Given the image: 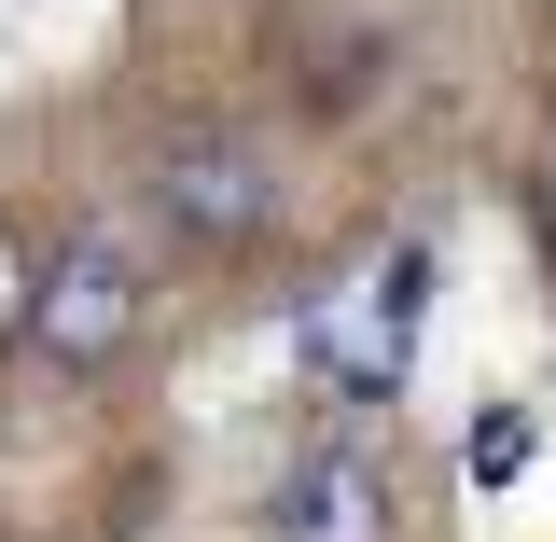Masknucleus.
Returning a JSON list of instances; mask_svg holds the SVG:
<instances>
[{
	"label": "nucleus",
	"instance_id": "f03ea898",
	"mask_svg": "<svg viewBox=\"0 0 556 542\" xmlns=\"http://www.w3.org/2000/svg\"><path fill=\"white\" fill-rule=\"evenodd\" d=\"M28 335H42V362L98 376V362L139 335V237H70V251H42V278H28Z\"/></svg>",
	"mask_w": 556,
	"mask_h": 542
},
{
	"label": "nucleus",
	"instance_id": "39448f33",
	"mask_svg": "<svg viewBox=\"0 0 556 542\" xmlns=\"http://www.w3.org/2000/svg\"><path fill=\"white\" fill-rule=\"evenodd\" d=\"M529 459H543V417H529V404H486L473 431H459V474H473V487H515Z\"/></svg>",
	"mask_w": 556,
	"mask_h": 542
},
{
	"label": "nucleus",
	"instance_id": "7ed1b4c3",
	"mask_svg": "<svg viewBox=\"0 0 556 542\" xmlns=\"http://www.w3.org/2000/svg\"><path fill=\"white\" fill-rule=\"evenodd\" d=\"M153 209H167V237L237 251V237H265V223H278V167L251 153V139L195 126V139H167V153H153Z\"/></svg>",
	"mask_w": 556,
	"mask_h": 542
},
{
	"label": "nucleus",
	"instance_id": "f257e3e1",
	"mask_svg": "<svg viewBox=\"0 0 556 542\" xmlns=\"http://www.w3.org/2000/svg\"><path fill=\"white\" fill-rule=\"evenodd\" d=\"M417 306H431V251L417 237H390V251H348L320 292H306V362H320V390H348V404H404L417 376Z\"/></svg>",
	"mask_w": 556,
	"mask_h": 542
},
{
	"label": "nucleus",
	"instance_id": "20e7f679",
	"mask_svg": "<svg viewBox=\"0 0 556 542\" xmlns=\"http://www.w3.org/2000/svg\"><path fill=\"white\" fill-rule=\"evenodd\" d=\"M265 529H278V542H404V487H390V445H362V431L306 445V459L278 474Z\"/></svg>",
	"mask_w": 556,
	"mask_h": 542
}]
</instances>
